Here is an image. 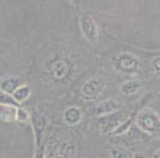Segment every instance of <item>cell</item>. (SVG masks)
Listing matches in <instances>:
<instances>
[{
    "mask_svg": "<svg viewBox=\"0 0 160 158\" xmlns=\"http://www.w3.org/2000/svg\"><path fill=\"white\" fill-rule=\"evenodd\" d=\"M136 126L148 134H157L160 132V118L152 109H142L136 115Z\"/></svg>",
    "mask_w": 160,
    "mask_h": 158,
    "instance_id": "obj_1",
    "label": "cell"
},
{
    "mask_svg": "<svg viewBox=\"0 0 160 158\" xmlns=\"http://www.w3.org/2000/svg\"><path fill=\"white\" fill-rule=\"evenodd\" d=\"M48 72L52 79L60 82L67 80L71 75V66L65 58H55L49 63Z\"/></svg>",
    "mask_w": 160,
    "mask_h": 158,
    "instance_id": "obj_2",
    "label": "cell"
},
{
    "mask_svg": "<svg viewBox=\"0 0 160 158\" xmlns=\"http://www.w3.org/2000/svg\"><path fill=\"white\" fill-rule=\"evenodd\" d=\"M79 21L81 32L85 36V38L91 43H96L98 40V36H99V30H98V26L93 18L88 14H82V16H80Z\"/></svg>",
    "mask_w": 160,
    "mask_h": 158,
    "instance_id": "obj_3",
    "label": "cell"
},
{
    "mask_svg": "<svg viewBox=\"0 0 160 158\" xmlns=\"http://www.w3.org/2000/svg\"><path fill=\"white\" fill-rule=\"evenodd\" d=\"M104 88H105L104 80H102L100 77H92L86 81V83L82 86L81 93L86 100H94L103 93Z\"/></svg>",
    "mask_w": 160,
    "mask_h": 158,
    "instance_id": "obj_4",
    "label": "cell"
},
{
    "mask_svg": "<svg viewBox=\"0 0 160 158\" xmlns=\"http://www.w3.org/2000/svg\"><path fill=\"white\" fill-rule=\"evenodd\" d=\"M127 119V115L118 113V114H109L105 115L99 120V128L102 133H109L113 132L120 124H122Z\"/></svg>",
    "mask_w": 160,
    "mask_h": 158,
    "instance_id": "obj_5",
    "label": "cell"
},
{
    "mask_svg": "<svg viewBox=\"0 0 160 158\" xmlns=\"http://www.w3.org/2000/svg\"><path fill=\"white\" fill-rule=\"evenodd\" d=\"M117 67L122 72H134L139 69V59L129 53H121L117 58Z\"/></svg>",
    "mask_w": 160,
    "mask_h": 158,
    "instance_id": "obj_6",
    "label": "cell"
},
{
    "mask_svg": "<svg viewBox=\"0 0 160 158\" xmlns=\"http://www.w3.org/2000/svg\"><path fill=\"white\" fill-rule=\"evenodd\" d=\"M120 104L115 99H107L102 101L96 108V115L97 117H105L109 114L117 112L120 109Z\"/></svg>",
    "mask_w": 160,
    "mask_h": 158,
    "instance_id": "obj_7",
    "label": "cell"
},
{
    "mask_svg": "<svg viewBox=\"0 0 160 158\" xmlns=\"http://www.w3.org/2000/svg\"><path fill=\"white\" fill-rule=\"evenodd\" d=\"M77 152L75 144L72 142H61L60 144L56 146L55 152H54V157L55 158H74Z\"/></svg>",
    "mask_w": 160,
    "mask_h": 158,
    "instance_id": "obj_8",
    "label": "cell"
},
{
    "mask_svg": "<svg viewBox=\"0 0 160 158\" xmlns=\"http://www.w3.org/2000/svg\"><path fill=\"white\" fill-rule=\"evenodd\" d=\"M32 124H33V130H35V134H36V144L37 146L40 145V139H42L43 132L46 130L47 126V120L43 115H41L38 113H32Z\"/></svg>",
    "mask_w": 160,
    "mask_h": 158,
    "instance_id": "obj_9",
    "label": "cell"
},
{
    "mask_svg": "<svg viewBox=\"0 0 160 158\" xmlns=\"http://www.w3.org/2000/svg\"><path fill=\"white\" fill-rule=\"evenodd\" d=\"M82 113L78 107H69L63 112V119L68 125H77L81 120Z\"/></svg>",
    "mask_w": 160,
    "mask_h": 158,
    "instance_id": "obj_10",
    "label": "cell"
},
{
    "mask_svg": "<svg viewBox=\"0 0 160 158\" xmlns=\"http://www.w3.org/2000/svg\"><path fill=\"white\" fill-rule=\"evenodd\" d=\"M0 87H1V89H2L4 93H6V94H12V93L18 88V80L14 79V77L5 79L1 82Z\"/></svg>",
    "mask_w": 160,
    "mask_h": 158,
    "instance_id": "obj_11",
    "label": "cell"
},
{
    "mask_svg": "<svg viewBox=\"0 0 160 158\" xmlns=\"http://www.w3.org/2000/svg\"><path fill=\"white\" fill-rule=\"evenodd\" d=\"M30 88L28 86H22V87H18L13 93H12V98H13L14 101H17V102H20V101H24V100H27L29 96H30Z\"/></svg>",
    "mask_w": 160,
    "mask_h": 158,
    "instance_id": "obj_12",
    "label": "cell"
},
{
    "mask_svg": "<svg viewBox=\"0 0 160 158\" xmlns=\"http://www.w3.org/2000/svg\"><path fill=\"white\" fill-rule=\"evenodd\" d=\"M140 88V82L139 81H127L121 87V92L124 95H132L139 91Z\"/></svg>",
    "mask_w": 160,
    "mask_h": 158,
    "instance_id": "obj_13",
    "label": "cell"
},
{
    "mask_svg": "<svg viewBox=\"0 0 160 158\" xmlns=\"http://www.w3.org/2000/svg\"><path fill=\"white\" fill-rule=\"evenodd\" d=\"M132 124H133V118L132 117H128L122 124L118 125V127L113 131V134L115 136H121V134H124V133H127L129 130H130V127H132Z\"/></svg>",
    "mask_w": 160,
    "mask_h": 158,
    "instance_id": "obj_14",
    "label": "cell"
},
{
    "mask_svg": "<svg viewBox=\"0 0 160 158\" xmlns=\"http://www.w3.org/2000/svg\"><path fill=\"white\" fill-rule=\"evenodd\" d=\"M0 118L5 120H13L16 118V107H5L0 106Z\"/></svg>",
    "mask_w": 160,
    "mask_h": 158,
    "instance_id": "obj_15",
    "label": "cell"
},
{
    "mask_svg": "<svg viewBox=\"0 0 160 158\" xmlns=\"http://www.w3.org/2000/svg\"><path fill=\"white\" fill-rule=\"evenodd\" d=\"M110 156L111 158H132L127 151L121 150V149H111Z\"/></svg>",
    "mask_w": 160,
    "mask_h": 158,
    "instance_id": "obj_16",
    "label": "cell"
},
{
    "mask_svg": "<svg viewBox=\"0 0 160 158\" xmlns=\"http://www.w3.org/2000/svg\"><path fill=\"white\" fill-rule=\"evenodd\" d=\"M16 119L18 121H28L30 119V115L24 108H16Z\"/></svg>",
    "mask_w": 160,
    "mask_h": 158,
    "instance_id": "obj_17",
    "label": "cell"
},
{
    "mask_svg": "<svg viewBox=\"0 0 160 158\" xmlns=\"http://www.w3.org/2000/svg\"><path fill=\"white\" fill-rule=\"evenodd\" d=\"M14 100L12 96H10L8 94L4 92H0V106L1 105H13Z\"/></svg>",
    "mask_w": 160,
    "mask_h": 158,
    "instance_id": "obj_18",
    "label": "cell"
},
{
    "mask_svg": "<svg viewBox=\"0 0 160 158\" xmlns=\"http://www.w3.org/2000/svg\"><path fill=\"white\" fill-rule=\"evenodd\" d=\"M152 67H153L154 72H157L158 75H160V56L155 57V58L152 61Z\"/></svg>",
    "mask_w": 160,
    "mask_h": 158,
    "instance_id": "obj_19",
    "label": "cell"
},
{
    "mask_svg": "<svg viewBox=\"0 0 160 158\" xmlns=\"http://www.w3.org/2000/svg\"><path fill=\"white\" fill-rule=\"evenodd\" d=\"M35 158H44V146H42V149H41V151L38 150L37 153H36V157Z\"/></svg>",
    "mask_w": 160,
    "mask_h": 158,
    "instance_id": "obj_20",
    "label": "cell"
},
{
    "mask_svg": "<svg viewBox=\"0 0 160 158\" xmlns=\"http://www.w3.org/2000/svg\"><path fill=\"white\" fill-rule=\"evenodd\" d=\"M152 158H160V149L154 152L153 156H152Z\"/></svg>",
    "mask_w": 160,
    "mask_h": 158,
    "instance_id": "obj_21",
    "label": "cell"
},
{
    "mask_svg": "<svg viewBox=\"0 0 160 158\" xmlns=\"http://www.w3.org/2000/svg\"><path fill=\"white\" fill-rule=\"evenodd\" d=\"M132 158H146V157H145L142 153H135V155H134Z\"/></svg>",
    "mask_w": 160,
    "mask_h": 158,
    "instance_id": "obj_22",
    "label": "cell"
}]
</instances>
